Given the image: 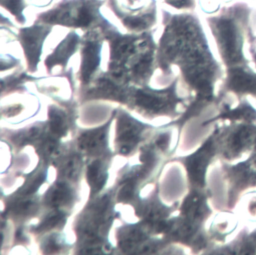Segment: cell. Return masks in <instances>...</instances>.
<instances>
[{"label": "cell", "mask_w": 256, "mask_h": 255, "mask_svg": "<svg viewBox=\"0 0 256 255\" xmlns=\"http://www.w3.org/2000/svg\"><path fill=\"white\" fill-rule=\"evenodd\" d=\"M165 31L161 39L163 59L179 60L191 81L206 99L213 98V84L221 75L198 18L190 13L171 14L163 10Z\"/></svg>", "instance_id": "1"}, {"label": "cell", "mask_w": 256, "mask_h": 255, "mask_svg": "<svg viewBox=\"0 0 256 255\" xmlns=\"http://www.w3.org/2000/svg\"><path fill=\"white\" fill-rule=\"evenodd\" d=\"M251 13L252 7L247 2L238 1L224 7L218 15L206 19L227 68L252 63L245 54V44L248 43V35L252 29Z\"/></svg>", "instance_id": "2"}, {"label": "cell", "mask_w": 256, "mask_h": 255, "mask_svg": "<svg viewBox=\"0 0 256 255\" xmlns=\"http://www.w3.org/2000/svg\"><path fill=\"white\" fill-rule=\"evenodd\" d=\"M105 0H61L51 9L37 15V21L49 25L96 28L104 31L111 24L100 14Z\"/></svg>", "instance_id": "3"}, {"label": "cell", "mask_w": 256, "mask_h": 255, "mask_svg": "<svg viewBox=\"0 0 256 255\" xmlns=\"http://www.w3.org/2000/svg\"><path fill=\"white\" fill-rule=\"evenodd\" d=\"M108 6L132 31H143L156 22L155 0H108Z\"/></svg>", "instance_id": "4"}, {"label": "cell", "mask_w": 256, "mask_h": 255, "mask_svg": "<svg viewBox=\"0 0 256 255\" xmlns=\"http://www.w3.org/2000/svg\"><path fill=\"white\" fill-rule=\"evenodd\" d=\"M228 185L227 205L232 208L242 193L256 187V147L248 157L233 165H223Z\"/></svg>", "instance_id": "5"}, {"label": "cell", "mask_w": 256, "mask_h": 255, "mask_svg": "<svg viewBox=\"0 0 256 255\" xmlns=\"http://www.w3.org/2000/svg\"><path fill=\"white\" fill-rule=\"evenodd\" d=\"M51 29L52 25L40 22L20 30L19 40L31 69L36 68L40 59L43 42Z\"/></svg>", "instance_id": "6"}, {"label": "cell", "mask_w": 256, "mask_h": 255, "mask_svg": "<svg viewBox=\"0 0 256 255\" xmlns=\"http://www.w3.org/2000/svg\"><path fill=\"white\" fill-rule=\"evenodd\" d=\"M217 139L215 133L205 142L198 152L190 157L188 160V170L193 181L200 185L204 184L206 168L216 154Z\"/></svg>", "instance_id": "7"}, {"label": "cell", "mask_w": 256, "mask_h": 255, "mask_svg": "<svg viewBox=\"0 0 256 255\" xmlns=\"http://www.w3.org/2000/svg\"><path fill=\"white\" fill-rule=\"evenodd\" d=\"M100 50L101 42L99 41L98 34L95 31H90L89 34L87 33L82 49L81 74L84 80H87L97 69L100 63Z\"/></svg>", "instance_id": "8"}, {"label": "cell", "mask_w": 256, "mask_h": 255, "mask_svg": "<svg viewBox=\"0 0 256 255\" xmlns=\"http://www.w3.org/2000/svg\"><path fill=\"white\" fill-rule=\"evenodd\" d=\"M79 43V36L75 32H70L65 39L57 46L54 52L49 55L45 61L46 66L50 69L55 65H65L71 55L76 51Z\"/></svg>", "instance_id": "9"}, {"label": "cell", "mask_w": 256, "mask_h": 255, "mask_svg": "<svg viewBox=\"0 0 256 255\" xmlns=\"http://www.w3.org/2000/svg\"><path fill=\"white\" fill-rule=\"evenodd\" d=\"M223 249L224 250L220 251V253L256 255V228L253 230L244 229Z\"/></svg>", "instance_id": "10"}, {"label": "cell", "mask_w": 256, "mask_h": 255, "mask_svg": "<svg viewBox=\"0 0 256 255\" xmlns=\"http://www.w3.org/2000/svg\"><path fill=\"white\" fill-rule=\"evenodd\" d=\"M239 218L248 225L256 224V190L242 193L237 202Z\"/></svg>", "instance_id": "11"}, {"label": "cell", "mask_w": 256, "mask_h": 255, "mask_svg": "<svg viewBox=\"0 0 256 255\" xmlns=\"http://www.w3.org/2000/svg\"><path fill=\"white\" fill-rule=\"evenodd\" d=\"M0 4L3 8L9 11L19 23H25V16L23 13L27 7L25 0H0Z\"/></svg>", "instance_id": "12"}, {"label": "cell", "mask_w": 256, "mask_h": 255, "mask_svg": "<svg viewBox=\"0 0 256 255\" xmlns=\"http://www.w3.org/2000/svg\"><path fill=\"white\" fill-rule=\"evenodd\" d=\"M166 4L176 9H194L195 0H164Z\"/></svg>", "instance_id": "13"}, {"label": "cell", "mask_w": 256, "mask_h": 255, "mask_svg": "<svg viewBox=\"0 0 256 255\" xmlns=\"http://www.w3.org/2000/svg\"><path fill=\"white\" fill-rule=\"evenodd\" d=\"M248 52L253 66L256 68V34L252 31V29L248 35Z\"/></svg>", "instance_id": "14"}, {"label": "cell", "mask_w": 256, "mask_h": 255, "mask_svg": "<svg viewBox=\"0 0 256 255\" xmlns=\"http://www.w3.org/2000/svg\"><path fill=\"white\" fill-rule=\"evenodd\" d=\"M52 0H31V4L35 7H45L50 5Z\"/></svg>", "instance_id": "15"}, {"label": "cell", "mask_w": 256, "mask_h": 255, "mask_svg": "<svg viewBox=\"0 0 256 255\" xmlns=\"http://www.w3.org/2000/svg\"><path fill=\"white\" fill-rule=\"evenodd\" d=\"M167 142H168L167 137H161V138H159V140H158V145H159L160 147H162V148H165V147L167 146Z\"/></svg>", "instance_id": "16"}]
</instances>
